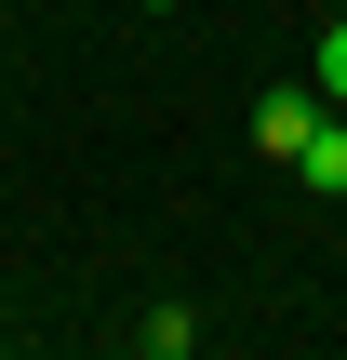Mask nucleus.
Returning <instances> with one entry per match:
<instances>
[{
	"instance_id": "nucleus-5",
	"label": "nucleus",
	"mask_w": 347,
	"mask_h": 360,
	"mask_svg": "<svg viewBox=\"0 0 347 360\" xmlns=\"http://www.w3.org/2000/svg\"><path fill=\"white\" fill-rule=\"evenodd\" d=\"M147 13H174V0H147Z\"/></svg>"
},
{
	"instance_id": "nucleus-2",
	"label": "nucleus",
	"mask_w": 347,
	"mask_h": 360,
	"mask_svg": "<svg viewBox=\"0 0 347 360\" xmlns=\"http://www.w3.org/2000/svg\"><path fill=\"white\" fill-rule=\"evenodd\" d=\"M294 174H308L321 200H347V120H334V107H321V134H308V160H294Z\"/></svg>"
},
{
	"instance_id": "nucleus-3",
	"label": "nucleus",
	"mask_w": 347,
	"mask_h": 360,
	"mask_svg": "<svg viewBox=\"0 0 347 360\" xmlns=\"http://www.w3.org/2000/svg\"><path fill=\"white\" fill-rule=\"evenodd\" d=\"M134 347H147V360H187V347H201V321H187V307H147V321H134Z\"/></svg>"
},
{
	"instance_id": "nucleus-4",
	"label": "nucleus",
	"mask_w": 347,
	"mask_h": 360,
	"mask_svg": "<svg viewBox=\"0 0 347 360\" xmlns=\"http://www.w3.org/2000/svg\"><path fill=\"white\" fill-rule=\"evenodd\" d=\"M321 107H347V13L321 27Z\"/></svg>"
},
{
	"instance_id": "nucleus-1",
	"label": "nucleus",
	"mask_w": 347,
	"mask_h": 360,
	"mask_svg": "<svg viewBox=\"0 0 347 360\" xmlns=\"http://www.w3.org/2000/svg\"><path fill=\"white\" fill-rule=\"evenodd\" d=\"M308 134H321V80H281V94H254V147H267V160H308Z\"/></svg>"
}]
</instances>
